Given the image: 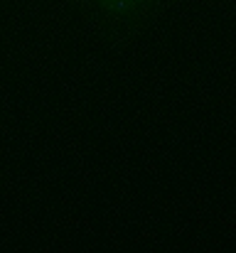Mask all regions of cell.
I'll use <instances>...</instances> for the list:
<instances>
[{
    "mask_svg": "<svg viewBox=\"0 0 236 253\" xmlns=\"http://www.w3.org/2000/svg\"><path fill=\"white\" fill-rule=\"evenodd\" d=\"M86 25L108 44H126L150 30L180 0H74Z\"/></svg>",
    "mask_w": 236,
    "mask_h": 253,
    "instance_id": "1",
    "label": "cell"
}]
</instances>
